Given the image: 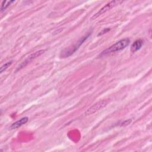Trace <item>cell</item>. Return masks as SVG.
Listing matches in <instances>:
<instances>
[{
	"label": "cell",
	"mask_w": 152,
	"mask_h": 152,
	"mask_svg": "<svg viewBox=\"0 0 152 152\" xmlns=\"http://www.w3.org/2000/svg\"><path fill=\"white\" fill-rule=\"evenodd\" d=\"M107 104V101L106 100H100L94 104H93L91 106H90L89 108L87 109V110L85 112V115H89L93 114L97 111L101 110L104 107H105Z\"/></svg>",
	"instance_id": "cell-4"
},
{
	"label": "cell",
	"mask_w": 152,
	"mask_h": 152,
	"mask_svg": "<svg viewBox=\"0 0 152 152\" xmlns=\"http://www.w3.org/2000/svg\"><path fill=\"white\" fill-rule=\"evenodd\" d=\"M11 64H12V61H9V62L4 64V65H2L0 68V73L2 74L3 72H4L8 68V66H10L11 65Z\"/></svg>",
	"instance_id": "cell-9"
},
{
	"label": "cell",
	"mask_w": 152,
	"mask_h": 152,
	"mask_svg": "<svg viewBox=\"0 0 152 152\" xmlns=\"http://www.w3.org/2000/svg\"><path fill=\"white\" fill-rule=\"evenodd\" d=\"M123 1H112L110 2H109V3H107L106 5H104V7H103L97 13H96L92 17L91 19H95L97 17H99L100 15H101L102 14H104V12H106V11H107L108 10H110L111 8H112L113 7H115L117 5H119L121 3H122Z\"/></svg>",
	"instance_id": "cell-3"
},
{
	"label": "cell",
	"mask_w": 152,
	"mask_h": 152,
	"mask_svg": "<svg viewBox=\"0 0 152 152\" xmlns=\"http://www.w3.org/2000/svg\"><path fill=\"white\" fill-rule=\"evenodd\" d=\"M90 34L91 33H88L87 34H86L84 36L82 37L73 46H71V47H69V48L64 50L62 52H61V56H62L63 58H66V57H68V56L71 55L72 54H73L79 48V47L83 43V42L88 37V36L90 35Z\"/></svg>",
	"instance_id": "cell-2"
},
{
	"label": "cell",
	"mask_w": 152,
	"mask_h": 152,
	"mask_svg": "<svg viewBox=\"0 0 152 152\" xmlns=\"http://www.w3.org/2000/svg\"><path fill=\"white\" fill-rule=\"evenodd\" d=\"M28 121V117H24L21 118L20 120L16 121L15 122L13 123L11 126H10V129H17L19 127H20L21 126H22L23 125L25 124L27 122V121Z\"/></svg>",
	"instance_id": "cell-6"
},
{
	"label": "cell",
	"mask_w": 152,
	"mask_h": 152,
	"mask_svg": "<svg viewBox=\"0 0 152 152\" xmlns=\"http://www.w3.org/2000/svg\"><path fill=\"white\" fill-rule=\"evenodd\" d=\"M129 42H130V40L128 38L122 39V40L117 42L115 44L112 45L111 46L109 47L104 50H103L100 53V56H103L109 55L111 53L121 51V50H123L124 49H125L129 45Z\"/></svg>",
	"instance_id": "cell-1"
},
{
	"label": "cell",
	"mask_w": 152,
	"mask_h": 152,
	"mask_svg": "<svg viewBox=\"0 0 152 152\" xmlns=\"http://www.w3.org/2000/svg\"><path fill=\"white\" fill-rule=\"evenodd\" d=\"M144 43V40L142 39H138L135 40L131 45V51L132 52H135L139 49H141L142 46L143 45Z\"/></svg>",
	"instance_id": "cell-7"
},
{
	"label": "cell",
	"mask_w": 152,
	"mask_h": 152,
	"mask_svg": "<svg viewBox=\"0 0 152 152\" xmlns=\"http://www.w3.org/2000/svg\"><path fill=\"white\" fill-rule=\"evenodd\" d=\"M44 52H45V50H39L36 51V52H35L31 53V55H30L27 57V58L24 61H23V62L20 66H18V68H17V71L18 70V69H20L21 68H23V67H24L28 63H29V62H30V61H31L33 59H34L36 58L37 57L40 56L42 53H44Z\"/></svg>",
	"instance_id": "cell-5"
},
{
	"label": "cell",
	"mask_w": 152,
	"mask_h": 152,
	"mask_svg": "<svg viewBox=\"0 0 152 152\" xmlns=\"http://www.w3.org/2000/svg\"><path fill=\"white\" fill-rule=\"evenodd\" d=\"M131 121H132V120H131V119H128V120H126V121H125L124 122H121V124H120V126H123L127 125H128V124H129L131 123Z\"/></svg>",
	"instance_id": "cell-10"
},
{
	"label": "cell",
	"mask_w": 152,
	"mask_h": 152,
	"mask_svg": "<svg viewBox=\"0 0 152 152\" xmlns=\"http://www.w3.org/2000/svg\"><path fill=\"white\" fill-rule=\"evenodd\" d=\"M110 30V28H104V29H103L100 33H99V34H98V36H101V35H102V34H103L104 33H107L108 31H109Z\"/></svg>",
	"instance_id": "cell-11"
},
{
	"label": "cell",
	"mask_w": 152,
	"mask_h": 152,
	"mask_svg": "<svg viewBox=\"0 0 152 152\" xmlns=\"http://www.w3.org/2000/svg\"><path fill=\"white\" fill-rule=\"evenodd\" d=\"M13 2H14V1H3L1 6V12L4 11Z\"/></svg>",
	"instance_id": "cell-8"
}]
</instances>
